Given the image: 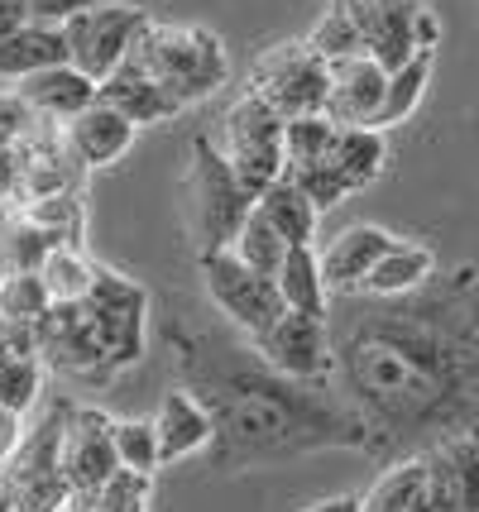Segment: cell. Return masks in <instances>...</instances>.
<instances>
[{
  "label": "cell",
  "mask_w": 479,
  "mask_h": 512,
  "mask_svg": "<svg viewBox=\"0 0 479 512\" xmlns=\"http://www.w3.org/2000/svg\"><path fill=\"white\" fill-rule=\"evenodd\" d=\"M115 417L101 407H72L68 431H63V474H68L72 493L101 489L111 479L120 460H115V436H111Z\"/></svg>",
  "instance_id": "2e32d148"
},
{
  "label": "cell",
  "mask_w": 479,
  "mask_h": 512,
  "mask_svg": "<svg viewBox=\"0 0 479 512\" xmlns=\"http://www.w3.org/2000/svg\"><path fill=\"white\" fill-rule=\"evenodd\" d=\"M58 245L53 235H48L44 225H34L24 211H15L10 216V225L0 230V249H5V259H10V268H34L39 273V264L48 259V249Z\"/></svg>",
  "instance_id": "74e56055"
},
{
  "label": "cell",
  "mask_w": 479,
  "mask_h": 512,
  "mask_svg": "<svg viewBox=\"0 0 479 512\" xmlns=\"http://www.w3.org/2000/svg\"><path fill=\"white\" fill-rule=\"evenodd\" d=\"M48 307H53V297H48L44 278L34 268H10L0 278V316H5V326H39Z\"/></svg>",
  "instance_id": "d6a6232c"
},
{
  "label": "cell",
  "mask_w": 479,
  "mask_h": 512,
  "mask_svg": "<svg viewBox=\"0 0 479 512\" xmlns=\"http://www.w3.org/2000/svg\"><path fill=\"white\" fill-rule=\"evenodd\" d=\"M82 307L92 316V326L115 369H135L144 359V326H149V297H144V288L130 283L125 273L96 264V283L82 297Z\"/></svg>",
  "instance_id": "8fae6325"
},
{
  "label": "cell",
  "mask_w": 479,
  "mask_h": 512,
  "mask_svg": "<svg viewBox=\"0 0 479 512\" xmlns=\"http://www.w3.org/2000/svg\"><path fill=\"white\" fill-rule=\"evenodd\" d=\"M111 436H115V460H120V469H135V474H154V469H163L154 422H115Z\"/></svg>",
  "instance_id": "f35d334b"
},
{
  "label": "cell",
  "mask_w": 479,
  "mask_h": 512,
  "mask_svg": "<svg viewBox=\"0 0 479 512\" xmlns=\"http://www.w3.org/2000/svg\"><path fill=\"white\" fill-rule=\"evenodd\" d=\"M230 249H235V254H240V259H245L254 273H264V278H278V268H283V254H288V240H283V235H278V230L264 221L259 211H250Z\"/></svg>",
  "instance_id": "e575fe53"
},
{
  "label": "cell",
  "mask_w": 479,
  "mask_h": 512,
  "mask_svg": "<svg viewBox=\"0 0 479 512\" xmlns=\"http://www.w3.org/2000/svg\"><path fill=\"white\" fill-rule=\"evenodd\" d=\"M24 441V412L15 407H0V465L15 455V446Z\"/></svg>",
  "instance_id": "ee69618b"
},
{
  "label": "cell",
  "mask_w": 479,
  "mask_h": 512,
  "mask_svg": "<svg viewBox=\"0 0 479 512\" xmlns=\"http://www.w3.org/2000/svg\"><path fill=\"white\" fill-rule=\"evenodd\" d=\"M360 44L379 67H403L412 53L441 44V20L427 0H345Z\"/></svg>",
  "instance_id": "ba28073f"
},
{
  "label": "cell",
  "mask_w": 479,
  "mask_h": 512,
  "mask_svg": "<svg viewBox=\"0 0 479 512\" xmlns=\"http://www.w3.org/2000/svg\"><path fill=\"white\" fill-rule=\"evenodd\" d=\"M144 24H149V15H144L139 5L101 0V5L72 15V20L58 24V29H63V44H68V63L77 67V72H87L92 82H101V77H111L115 67L130 58V48H135Z\"/></svg>",
  "instance_id": "30bf717a"
},
{
  "label": "cell",
  "mask_w": 479,
  "mask_h": 512,
  "mask_svg": "<svg viewBox=\"0 0 479 512\" xmlns=\"http://www.w3.org/2000/svg\"><path fill=\"white\" fill-rule=\"evenodd\" d=\"M10 216H15V206H10V201H0V230L10 225Z\"/></svg>",
  "instance_id": "c3c4849f"
},
{
  "label": "cell",
  "mask_w": 479,
  "mask_h": 512,
  "mask_svg": "<svg viewBox=\"0 0 479 512\" xmlns=\"http://www.w3.org/2000/svg\"><path fill=\"white\" fill-rule=\"evenodd\" d=\"M331 139H336V120L331 115H293L283 125V173L293 168H307V163H321L331 154Z\"/></svg>",
  "instance_id": "836d02e7"
},
{
  "label": "cell",
  "mask_w": 479,
  "mask_h": 512,
  "mask_svg": "<svg viewBox=\"0 0 479 512\" xmlns=\"http://www.w3.org/2000/svg\"><path fill=\"white\" fill-rule=\"evenodd\" d=\"M331 326V383L365 422L379 465L479 426V268L432 273L403 297H341Z\"/></svg>",
  "instance_id": "6da1fadb"
},
{
  "label": "cell",
  "mask_w": 479,
  "mask_h": 512,
  "mask_svg": "<svg viewBox=\"0 0 479 512\" xmlns=\"http://www.w3.org/2000/svg\"><path fill=\"white\" fill-rule=\"evenodd\" d=\"M154 431H159V460L178 465L187 455H202L211 446V412L202 407V398L192 388H168L154 412Z\"/></svg>",
  "instance_id": "ffe728a7"
},
{
  "label": "cell",
  "mask_w": 479,
  "mask_h": 512,
  "mask_svg": "<svg viewBox=\"0 0 479 512\" xmlns=\"http://www.w3.org/2000/svg\"><path fill=\"white\" fill-rule=\"evenodd\" d=\"M29 120H34V111L24 106L20 91H0V134H24Z\"/></svg>",
  "instance_id": "7bdbcfd3"
},
{
  "label": "cell",
  "mask_w": 479,
  "mask_h": 512,
  "mask_svg": "<svg viewBox=\"0 0 479 512\" xmlns=\"http://www.w3.org/2000/svg\"><path fill=\"white\" fill-rule=\"evenodd\" d=\"M288 178L307 192V197L317 201V211H326V206H336V201L350 197V187H345V178L336 173V163L331 158H321V163H307V168H293Z\"/></svg>",
  "instance_id": "ab89813d"
},
{
  "label": "cell",
  "mask_w": 479,
  "mask_h": 512,
  "mask_svg": "<svg viewBox=\"0 0 479 512\" xmlns=\"http://www.w3.org/2000/svg\"><path fill=\"white\" fill-rule=\"evenodd\" d=\"M29 5V20L34 24H68L72 15H82V10H92V5H101V0H24Z\"/></svg>",
  "instance_id": "b9f144b4"
},
{
  "label": "cell",
  "mask_w": 479,
  "mask_h": 512,
  "mask_svg": "<svg viewBox=\"0 0 479 512\" xmlns=\"http://www.w3.org/2000/svg\"><path fill=\"white\" fill-rule=\"evenodd\" d=\"M72 407L77 402L58 393L24 426V441L0 465V512H68L72 484L63 474V431Z\"/></svg>",
  "instance_id": "3957f363"
},
{
  "label": "cell",
  "mask_w": 479,
  "mask_h": 512,
  "mask_svg": "<svg viewBox=\"0 0 479 512\" xmlns=\"http://www.w3.org/2000/svg\"><path fill=\"white\" fill-rule=\"evenodd\" d=\"M388 67H379L369 53L331 63V87H326V115L336 125H374V115L384 106Z\"/></svg>",
  "instance_id": "e0dca14e"
},
{
  "label": "cell",
  "mask_w": 479,
  "mask_h": 512,
  "mask_svg": "<svg viewBox=\"0 0 479 512\" xmlns=\"http://www.w3.org/2000/svg\"><path fill=\"white\" fill-rule=\"evenodd\" d=\"M388 245H393V235L379 230V225H345L331 245L317 249L326 292H331V297H355V292L365 288L369 268L384 259Z\"/></svg>",
  "instance_id": "ac0fdd59"
},
{
  "label": "cell",
  "mask_w": 479,
  "mask_h": 512,
  "mask_svg": "<svg viewBox=\"0 0 479 512\" xmlns=\"http://www.w3.org/2000/svg\"><path fill=\"white\" fill-rule=\"evenodd\" d=\"M360 512H432L427 460H422V455L393 460V465L379 474V484L360 498Z\"/></svg>",
  "instance_id": "484cf974"
},
{
  "label": "cell",
  "mask_w": 479,
  "mask_h": 512,
  "mask_svg": "<svg viewBox=\"0 0 479 512\" xmlns=\"http://www.w3.org/2000/svg\"><path fill=\"white\" fill-rule=\"evenodd\" d=\"M202 283L211 307L226 316L245 340H259V335L274 326L278 316L288 312L283 292H278L274 278L254 273L235 249H216V254H202Z\"/></svg>",
  "instance_id": "52a82bcc"
},
{
  "label": "cell",
  "mask_w": 479,
  "mask_h": 512,
  "mask_svg": "<svg viewBox=\"0 0 479 512\" xmlns=\"http://www.w3.org/2000/svg\"><path fill=\"white\" fill-rule=\"evenodd\" d=\"M44 393V364L39 355H5L0 359V407L29 412Z\"/></svg>",
  "instance_id": "8d00e7d4"
},
{
  "label": "cell",
  "mask_w": 479,
  "mask_h": 512,
  "mask_svg": "<svg viewBox=\"0 0 479 512\" xmlns=\"http://www.w3.org/2000/svg\"><path fill=\"white\" fill-rule=\"evenodd\" d=\"M135 58L178 106H197L216 87H226V44L206 24H163L149 20L139 29Z\"/></svg>",
  "instance_id": "277c9868"
},
{
  "label": "cell",
  "mask_w": 479,
  "mask_h": 512,
  "mask_svg": "<svg viewBox=\"0 0 479 512\" xmlns=\"http://www.w3.org/2000/svg\"><path fill=\"white\" fill-rule=\"evenodd\" d=\"M63 130H68L72 154L82 158V163H87V173H92V168H111V163H120V158L130 154L139 125L135 120H125L115 106H106V101L96 96L92 106L72 115Z\"/></svg>",
  "instance_id": "d6986e66"
},
{
  "label": "cell",
  "mask_w": 479,
  "mask_h": 512,
  "mask_svg": "<svg viewBox=\"0 0 479 512\" xmlns=\"http://www.w3.org/2000/svg\"><path fill=\"white\" fill-rule=\"evenodd\" d=\"M307 44H312V53H321L326 63H341V58L365 53V44H360V29H355V20H350L345 0H331V5L321 10V20L312 24V34H307Z\"/></svg>",
  "instance_id": "d590c367"
},
{
  "label": "cell",
  "mask_w": 479,
  "mask_h": 512,
  "mask_svg": "<svg viewBox=\"0 0 479 512\" xmlns=\"http://www.w3.org/2000/svg\"><path fill=\"white\" fill-rule=\"evenodd\" d=\"M326 158L336 163V173L345 178L350 192H365L388 163L384 130H374V125H336V139H331V154Z\"/></svg>",
  "instance_id": "d4e9b609"
},
{
  "label": "cell",
  "mask_w": 479,
  "mask_h": 512,
  "mask_svg": "<svg viewBox=\"0 0 479 512\" xmlns=\"http://www.w3.org/2000/svg\"><path fill=\"white\" fill-rule=\"evenodd\" d=\"M326 87H331V63L312 53V44H278L250 67V87L259 101H269L283 120L293 115H326Z\"/></svg>",
  "instance_id": "9c48e42d"
},
{
  "label": "cell",
  "mask_w": 479,
  "mask_h": 512,
  "mask_svg": "<svg viewBox=\"0 0 479 512\" xmlns=\"http://www.w3.org/2000/svg\"><path fill=\"white\" fill-rule=\"evenodd\" d=\"M5 273H10V259H5V249H0V278H5Z\"/></svg>",
  "instance_id": "681fc988"
},
{
  "label": "cell",
  "mask_w": 479,
  "mask_h": 512,
  "mask_svg": "<svg viewBox=\"0 0 479 512\" xmlns=\"http://www.w3.org/2000/svg\"><path fill=\"white\" fill-rule=\"evenodd\" d=\"M173 355L183 388L211 412L206 465L216 474L288 465L321 450L365 455V422L336 393V383L288 379L254 345L202 331H173Z\"/></svg>",
  "instance_id": "7a4b0ae2"
},
{
  "label": "cell",
  "mask_w": 479,
  "mask_h": 512,
  "mask_svg": "<svg viewBox=\"0 0 479 512\" xmlns=\"http://www.w3.org/2000/svg\"><path fill=\"white\" fill-rule=\"evenodd\" d=\"M254 211L274 225L288 245H312V240H317V221H321L317 201L307 197L288 173H283L278 182H269V187L254 197Z\"/></svg>",
  "instance_id": "603a6c76"
},
{
  "label": "cell",
  "mask_w": 479,
  "mask_h": 512,
  "mask_svg": "<svg viewBox=\"0 0 479 512\" xmlns=\"http://www.w3.org/2000/svg\"><path fill=\"white\" fill-rule=\"evenodd\" d=\"M250 211H254V197L245 192V182L235 178V168L226 163L221 144L197 134L192 139V163H187V178H183V216H187V230H192V245H197V259L235 245V235H240V225H245Z\"/></svg>",
  "instance_id": "5b68a950"
},
{
  "label": "cell",
  "mask_w": 479,
  "mask_h": 512,
  "mask_svg": "<svg viewBox=\"0 0 479 512\" xmlns=\"http://www.w3.org/2000/svg\"><path fill=\"white\" fill-rule=\"evenodd\" d=\"M48 63H68L63 29L24 20L20 29L0 34V77L20 82V77H29V72H39V67H48Z\"/></svg>",
  "instance_id": "cb8c5ba5"
},
{
  "label": "cell",
  "mask_w": 479,
  "mask_h": 512,
  "mask_svg": "<svg viewBox=\"0 0 479 512\" xmlns=\"http://www.w3.org/2000/svg\"><path fill=\"white\" fill-rule=\"evenodd\" d=\"M250 345L274 364L278 374H288V379L331 383L336 355H331V326H326V316L283 312L274 326L259 335V340H250Z\"/></svg>",
  "instance_id": "4fadbf2b"
},
{
  "label": "cell",
  "mask_w": 479,
  "mask_h": 512,
  "mask_svg": "<svg viewBox=\"0 0 479 512\" xmlns=\"http://www.w3.org/2000/svg\"><path fill=\"white\" fill-rule=\"evenodd\" d=\"M20 158H24V201L48 197V192H72L87 178V163L72 154L68 130L48 115H34L29 130L20 134Z\"/></svg>",
  "instance_id": "5bb4252c"
},
{
  "label": "cell",
  "mask_w": 479,
  "mask_h": 512,
  "mask_svg": "<svg viewBox=\"0 0 479 512\" xmlns=\"http://www.w3.org/2000/svg\"><path fill=\"white\" fill-rule=\"evenodd\" d=\"M307 512H360V498H355V493H341V498H321V503H312Z\"/></svg>",
  "instance_id": "bcb514c9"
},
{
  "label": "cell",
  "mask_w": 479,
  "mask_h": 512,
  "mask_svg": "<svg viewBox=\"0 0 479 512\" xmlns=\"http://www.w3.org/2000/svg\"><path fill=\"white\" fill-rule=\"evenodd\" d=\"M96 96L115 106V111L125 115V120H135L139 130L144 125H163V120H173V115H183V106L168 96V91L135 63V58H125V63L115 67L111 77H101L96 82Z\"/></svg>",
  "instance_id": "44dd1931"
},
{
  "label": "cell",
  "mask_w": 479,
  "mask_h": 512,
  "mask_svg": "<svg viewBox=\"0 0 479 512\" xmlns=\"http://www.w3.org/2000/svg\"><path fill=\"white\" fill-rule=\"evenodd\" d=\"M432 67H436V48H422V53H412L403 67L388 72V91H384L379 115H374V130H393V125H403V120L422 106L427 82H432Z\"/></svg>",
  "instance_id": "f1b7e54d"
},
{
  "label": "cell",
  "mask_w": 479,
  "mask_h": 512,
  "mask_svg": "<svg viewBox=\"0 0 479 512\" xmlns=\"http://www.w3.org/2000/svg\"><path fill=\"white\" fill-rule=\"evenodd\" d=\"M436 273V254L427 245H412V240H393L384 249V259L369 268L365 278V297H403V292L422 288Z\"/></svg>",
  "instance_id": "4316f807"
},
{
  "label": "cell",
  "mask_w": 479,
  "mask_h": 512,
  "mask_svg": "<svg viewBox=\"0 0 479 512\" xmlns=\"http://www.w3.org/2000/svg\"><path fill=\"white\" fill-rule=\"evenodd\" d=\"M15 91L24 96V106L34 115H48L58 125H68L77 111H87L96 101V82L87 72H77L72 63H48L39 72H29L15 82Z\"/></svg>",
  "instance_id": "7402d4cb"
},
{
  "label": "cell",
  "mask_w": 479,
  "mask_h": 512,
  "mask_svg": "<svg viewBox=\"0 0 479 512\" xmlns=\"http://www.w3.org/2000/svg\"><path fill=\"white\" fill-rule=\"evenodd\" d=\"M149 479L154 474H135V469H115L101 489L72 493L68 512H149Z\"/></svg>",
  "instance_id": "4dcf8cb0"
},
{
  "label": "cell",
  "mask_w": 479,
  "mask_h": 512,
  "mask_svg": "<svg viewBox=\"0 0 479 512\" xmlns=\"http://www.w3.org/2000/svg\"><path fill=\"white\" fill-rule=\"evenodd\" d=\"M422 460L432 512H479V426L436 441L432 450H422Z\"/></svg>",
  "instance_id": "9a60e30c"
},
{
  "label": "cell",
  "mask_w": 479,
  "mask_h": 512,
  "mask_svg": "<svg viewBox=\"0 0 479 512\" xmlns=\"http://www.w3.org/2000/svg\"><path fill=\"white\" fill-rule=\"evenodd\" d=\"M39 364L77 383H111L120 374L82 302H53L48 307V316L39 321Z\"/></svg>",
  "instance_id": "7c38bea8"
},
{
  "label": "cell",
  "mask_w": 479,
  "mask_h": 512,
  "mask_svg": "<svg viewBox=\"0 0 479 512\" xmlns=\"http://www.w3.org/2000/svg\"><path fill=\"white\" fill-rule=\"evenodd\" d=\"M39 278H44L53 302H82L96 283V264L77 245H53L48 259L39 264Z\"/></svg>",
  "instance_id": "1f68e13d"
},
{
  "label": "cell",
  "mask_w": 479,
  "mask_h": 512,
  "mask_svg": "<svg viewBox=\"0 0 479 512\" xmlns=\"http://www.w3.org/2000/svg\"><path fill=\"white\" fill-rule=\"evenodd\" d=\"M5 355H15V350H10V326H5V316H0V359Z\"/></svg>",
  "instance_id": "7dc6e473"
},
{
  "label": "cell",
  "mask_w": 479,
  "mask_h": 512,
  "mask_svg": "<svg viewBox=\"0 0 479 512\" xmlns=\"http://www.w3.org/2000/svg\"><path fill=\"white\" fill-rule=\"evenodd\" d=\"M274 283H278V292H283V302H288V312H307V316L331 312V292H326L321 259L312 245H288Z\"/></svg>",
  "instance_id": "83f0119b"
},
{
  "label": "cell",
  "mask_w": 479,
  "mask_h": 512,
  "mask_svg": "<svg viewBox=\"0 0 479 512\" xmlns=\"http://www.w3.org/2000/svg\"><path fill=\"white\" fill-rule=\"evenodd\" d=\"M24 20H29V5H24V0H0V34L20 29Z\"/></svg>",
  "instance_id": "f6af8a7d"
},
{
  "label": "cell",
  "mask_w": 479,
  "mask_h": 512,
  "mask_svg": "<svg viewBox=\"0 0 479 512\" xmlns=\"http://www.w3.org/2000/svg\"><path fill=\"white\" fill-rule=\"evenodd\" d=\"M0 201H10L15 211L24 206V158H20V134H0Z\"/></svg>",
  "instance_id": "60d3db41"
},
{
  "label": "cell",
  "mask_w": 479,
  "mask_h": 512,
  "mask_svg": "<svg viewBox=\"0 0 479 512\" xmlns=\"http://www.w3.org/2000/svg\"><path fill=\"white\" fill-rule=\"evenodd\" d=\"M20 211L34 225H44L58 245H77V249H82V240H87V201H82V187L34 197V201H24Z\"/></svg>",
  "instance_id": "f546056e"
},
{
  "label": "cell",
  "mask_w": 479,
  "mask_h": 512,
  "mask_svg": "<svg viewBox=\"0 0 479 512\" xmlns=\"http://www.w3.org/2000/svg\"><path fill=\"white\" fill-rule=\"evenodd\" d=\"M283 115L269 106V101H259L254 91H245L240 101H230L226 120H221V154L226 163L235 168V178L245 182V192L259 197L269 182L283 178Z\"/></svg>",
  "instance_id": "8992f818"
}]
</instances>
